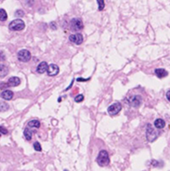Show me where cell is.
Here are the masks:
<instances>
[{"instance_id": "cell-1", "label": "cell", "mask_w": 170, "mask_h": 171, "mask_svg": "<svg viewBox=\"0 0 170 171\" xmlns=\"http://www.w3.org/2000/svg\"><path fill=\"white\" fill-rule=\"evenodd\" d=\"M97 163L99 164V166H106L109 165V163H110L109 153L106 151H104V150L99 152L98 158H97Z\"/></svg>"}, {"instance_id": "cell-2", "label": "cell", "mask_w": 170, "mask_h": 171, "mask_svg": "<svg viewBox=\"0 0 170 171\" xmlns=\"http://www.w3.org/2000/svg\"><path fill=\"white\" fill-rule=\"evenodd\" d=\"M159 136V133L157 130H155L154 128L152 127V125H147V129H146V138L147 140L150 141V142H152L154 141Z\"/></svg>"}, {"instance_id": "cell-3", "label": "cell", "mask_w": 170, "mask_h": 171, "mask_svg": "<svg viewBox=\"0 0 170 171\" xmlns=\"http://www.w3.org/2000/svg\"><path fill=\"white\" fill-rule=\"evenodd\" d=\"M25 27V23L22 20L20 19H16L10 23L9 28L11 31H22Z\"/></svg>"}, {"instance_id": "cell-4", "label": "cell", "mask_w": 170, "mask_h": 171, "mask_svg": "<svg viewBox=\"0 0 170 171\" xmlns=\"http://www.w3.org/2000/svg\"><path fill=\"white\" fill-rule=\"evenodd\" d=\"M18 60L22 62H27L31 59V53L27 49H22L18 52Z\"/></svg>"}, {"instance_id": "cell-5", "label": "cell", "mask_w": 170, "mask_h": 171, "mask_svg": "<svg viewBox=\"0 0 170 171\" xmlns=\"http://www.w3.org/2000/svg\"><path fill=\"white\" fill-rule=\"evenodd\" d=\"M71 26L73 31H80L84 28V24H83L82 20L79 18H73L71 20Z\"/></svg>"}, {"instance_id": "cell-6", "label": "cell", "mask_w": 170, "mask_h": 171, "mask_svg": "<svg viewBox=\"0 0 170 171\" xmlns=\"http://www.w3.org/2000/svg\"><path fill=\"white\" fill-rule=\"evenodd\" d=\"M121 109H122L121 103L115 102L114 104H112L111 106H109V108H108V112H109V114H111V115H115L121 111Z\"/></svg>"}, {"instance_id": "cell-7", "label": "cell", "mask_w": 170, "mask_h": 171, "mask_svg": "<svg viewBox=\"0 0 170 171\" xmlns=\"http://www.w3.org/2000/svg\"><path fill=\"white\" fill-rule=\"evenodd\" d=\"M127 102L133 107H139L140 105V103H141V97H140V96H138V95L132 96V97L128 98Z\"/></svg>"}, {"instance_id": "cell-8", "label": "cell", "mask_w": 170, "mask_h": 171, "mask_svg": "<svg viewBox=\"0 0 170 171\" xmlns=\"http://www.w3.org/2000/svg\"><path fill=\"white\" fill-rule=\"evenodd\" d=\"M69 39L71 42L76 44V45H80L82 42L84 41V37H83L82 34H73L69 36Z\"/></svg>"}, {"instance_id": "cell-9", "label": "cell", "mask_w": 170, "mask_h": 171, "mask_svg": "<svg viewBox=\"0 0 170 171\" xmlns=\"http://www.w3.org/2000/svg\"><path fill=\"white\" fill-rule=\"evenodd\" d=\"M59 71H60V68L57 64H50V65H48L47 73L49 76H54L59 74Z\"/></svg>"}, {"instance_id": "cell-10", "label": "cell", "mask_w": 170, "mask_h": 171, "mask_svg": "<svg viewBox=\"0 0 170 171\" xmlns=\"http://www.w3.org/2000/svg\"><path fill=\"white\" fill-rule=\"evenodd\" d=\"M48 65L46 61H42L40 62V63L37 65V68H36V71L38 74H44L48 71Z\"/></svg>"}, {"instance_id": "cell-11", "label": "cell", "mask_w": 170, "mask_h": 171, "mask_svg": "<svg viewBox=\"0 0 170 171\" xmlns=\"http://www.w3.org/2000/svg\"><path fill=\"white\" fill-rule=\"evenodd\" d=\"M20 84V79L17 76H12L7 81V85L9 87H17Z\"/></svg>"}, {"instance_id": "cell-12", "label": "cell", "mask_w": 170, "mask_h": 171, "mask_svg": "<svg viewBox=\"0 0 170 171\" xmlns=\"http://www.w3.org/2000/svg\"><path fill=\"white\" fill-rule=\"evenodd\" d=\"M0 96H1V98L4 99H6V101H10V99H11L12 98H13V92H12L11 90H4L2 91V93L0 94Z\"/></svg>"}, {"instance_id": "cell-13", "label": "cell", "mask_w": 170, "mask_h": 171, "mask_svg": "<svg viewBox=\"0 0 170 171\" xmlns=\"http://www.w3.org/2000/svg\"><path fill=\"white\" fill-rule=\"evenodd\" d=\"M154 73H155V74H156V76L159 77V78H164V77H165V76H167V74H168V73H167V70L162 69V68L155 69V70H154Z\"/></svg>"}, {"instance_id": "cell-14", "label": "cell", "mask_w": 170, "mask_h": 171, "mask_svg": "<svg viewBox=\"0 0 170 171\" xmlns=\"http://www.w3.org/2000/svg\"><path fill=\"white\" fill-rule=\"evenodd\" d=\"M165 126V122L161 118H158L154 121V127L158 129H161V128H164Z\"/></svg>"}, {"instance_id": "cell-15", "label": "cell", "mask_w": 170, "mask_h": 171, "mask_svg": "<svg viewBox=\"0 0 170 171\" xmlns=\"http://www.w3.org/2000/svg\"><path fill=\"white\" fill-rule=\"evenodd\" d=\"M9 74V68L6 65L0 64V77H5Z\"/></svg>"}, {"instance_id": "cell-16", "label": "cell", "mask_w": 170, "mask_h": 171, "mask_svg": "<svg viewBox=\"0 0 170 171\" xmlns=\"http://www.w3.org/2000/svg\"><path fill=\"white\" fill-rule=\"evenodd\" d=\"M23 135H24V137H25V139H26L27 140H32L33 133H32V131H31L29 128H25V129H24V131H23Z\"/></svg>"}, {"instance_id": "cell-17", "label": "cell", "mask_w": 170, "mask_h": 171, "mask_svg": "<svg viewBox=\"0 0 170 171\" xmlns=\"http://www.w3.org/2000/svg\"><path fill=\"white\" fill-rule=\"evenodd\" d=\"M28 127H36L38 128L40 127V122L38 120H32L28 123Z\"/></svg>"}, {"instance_id": "cell-18", "label": "cell", "mask_w": 170, "mask_h": 171, "mask_svg": "<svg viewBox=\"0 0 170 171\" xmlns=\"http://www.w3.org/2000/svg\"><path fill=\"white\" fill-rule=\"evenodd\" d=\"M7 19V14L5 10L0 9V20L1 22H5V20Z\"/></svg>"}, {"instance_id": "cell-19", "label": "cell", "mask_w": 170, "mask_h": 171, "mask_svg": "<svg viewBox=\"0 0 170 171\" xmlns=\"http://www.w3.org/2000/svg\"><path fill=\"white\" fill-rule=\"evenodd\" d=\"M7 109H9V105L5 102L0 101V112H5Z\"/></svg>"}, {"instance_id": "cell-20", "label": "cell", "mask_w": 170, "mask_h": 171, "mask_svg": "<svg viewBox=\"0 0 170 171\" xmlns=\"http://www.w3.org/2000/svg\"><path fill=\"white\" fill-rule=\"evenodd\" d=\"M97 3H98V5H99V10H102L103 9H104L105 2L103 1V0H98Z\"/></svg>"}, {"instance_id": "cell-21", "label": "cell", "mask_w": 170, "mask_h": 171, "mask_svg": "<svg viewBox=\"0 0 170 171\" xmlns=\"http://www.w3.org/2000/svg\"><path fill=\"white\" fill-rule=\"evenodd\" d=\"M34 149L36 152H41L42 151V147H41V144L39 142H35L34 143Z\"/></svg>"}, {"instance_id": "cell-22", "label": "cell", "mask_w": 170, "mask_h": 171, "mask_svg": "<svg viewBox=\"0 0 170 171\" xmlns=\"http://www.w3.org/2000/svg\"><path fill=\"white\" fill-rule=\"evenodd\" d=\"M74 101H75V102H81L84 101V95H82V94H79V95H77L75 98H74Z\"/></svg>"}, {"instance_id": "cell-23", "label": "cell", "mask_w": 170, "mask_h": 171, "mask_svg": "<svg viewBox=\"0 0 170 171\" xmlns=\"http://www.w3.org/2000/svg\"><path fill=\"white\" fill-rule=\"evenodd\" d=\"M23 15H24V13L22 10H17L15 12V16H17V17H22Z\"/></svg>"}, {"instance_id": "cell-24", "label": "cell", "mask_w": 170, "mask_h": 171, "mask_svg": "<svg viewBox=\"0 0 170 171\" xmlns=\"http://www.w3.org/2000/svg\"><path fill=\"white\" fill-rule=\"evenodd\" d=\"M0 134H4V135H6L7 134V130L5 128V127H0Z\"/></svg>"}, {"instance_id": "cell-25", "label": "cell", "mask_w": 170, "mask_h": 171, "mask_svg": "<svg viewBox=\"0 0 170 171\" xmlns=\"http://www.w3.org/2000/svg\"><path fill=\"white\" fill-rule=\"evenodd\" d=\"M9 87V85L7 84H0V89H4V87Z\"/></svg>"}, {"instance_id": "cell-26", "label": "cell", "mask_w": 170, "mask_h": 171, "mask_svg": "<svg viewBox=\"0 0 170 171\" xmlns=\"http://www.w3.org/2000/svg\"><path fill=\"white\" fill-rule=\"evenodd\" d=\"M167 99H168V101L170 102V90L167 91Z\"/></svg>"}, {"instance_id": "cell-27", "label": "cell", "mask_w": 170, "mask_h": 171, "mask_svg": "<svg viewBox=\"0 0 170 171\" xmlns=\"http://www.w3.org/2000/svg\"><path fill=\"white\" fill-rule=\"evenodd\" d=\"M64 171H68V170H66V169H65V170H64Z\"/></svg>"}, {"instance_id": "cell-28", "label": "cell", "mask_w": 170, "mask_h": 171, "mask_svg": "<svg viewBox=\"0 0 170 171\" xmlns=\"http://www.w3.org/2000/svg\"><path fill=\"white\" fill-rule=\"evenodd\" d=\"M0 136H1V134H0Z\"/></svg>"}]
</instances>
